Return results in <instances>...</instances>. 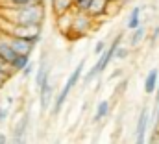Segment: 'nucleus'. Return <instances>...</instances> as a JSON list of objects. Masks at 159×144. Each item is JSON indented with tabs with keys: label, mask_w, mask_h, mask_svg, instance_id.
I'll return each instance as SVG.
<instances>
[{
	"label": "nucleus",
	"mask_w": 159,
	"mask_h": 144,
	"mask_svg": "<svg viewBox=\"0 0 159 144\" xmlns=\"http://www.w3.org/2000/svg\"><path fill=\"white\" fill-rule=\"evenodd\" d=\"M0 19L9 24H28V26H43L46 19V2H37L22 7H7L0 6Z\"/></svg>",
	"instance_id": "obj_1"
},
{
	"label": "nucleus",
	"mask_w": 159,
	"mask_h": 144,
	"mask_svg": "<svg viewBox=\"0 0 159 144\" xmlns=\"http://www.w3.org/2000/svg\"><path fill=\"white\" fill-rule=\"evenodd\" d=\"M120 44H122V34H119V35L113 39V43L98 56V59H96V63L89 69V70L85 72L83 76H81V79H83V83L85 85H89L91 81H94L96 78H100L102 76V72H106V69L109 67V63L115 59V50L119 48Z\"/></svg>",
	"instance_id": "obj_2"
},
{
	"label": "nucleus",
	"mask_w": 159,
	"mask_h": 144,
	"mask_svg": "<svg viewBox=\"0 0 159 144\" xmlns=\"http://www.w3.org/2000/svg\"><path fill=\"white\" fill-rule=\"evenodd\" d=\"M83 69H85V59H81L78 65L74 67V70L70 72V76L67 78L65 85H63V87L59 89V92L56 94V98H54V102H52V107H50L52 116H57V115L61 113V109H63V106H65V102L69 100L72 89L78 85V81L81 79V76H83Z\"/></svg>",
	"instance_id": "obj_3"
},
{
	"label": "nucleus",
	"mask_w": 159,
	"mask_h": 144,
	"mask_svg": "<svg viewBox=\"0 0 159 144\" xmlns=\"http://www.w3.org/2000/svg\"><path fill=\"white\" fill-rule=\"evenodd\" d=\"M0 34L7 37H19V39H28L32 43H39L43 37V26H28V24H9L0 19Z\"/></svg>",
	"instance_id": "obj_4"
},
{
	"label": "nucleus",
	"mask_w": 159,
	"mask_h": 144,
	"mask_svg": "<svg viewBox=\"0 0 159 144\" xmlns=\"http://www.w3.org/2000/svg\"><path fill=\"white\" fill-rule=\"evenodd\" d=\"M94 24H96V20H94L93 17H89L87 13H78V11H74L72 28H70L69 39H81V37H85Z\"/></svg>",
	"instance_id": "obj_5"
},
{
	"label": "nucleus",
	"mask_w": 159,
	"mask_h": 144,
	"mask_svg": "<svg viewBox=\"0 0 159 144\" xmlns=\"http://www.w3.org/2000/svg\"><path fill=\"white\" fill-rule=\"evenodd\" d=\"M28 129H30V113H22L13 126L11 144H28Z\"/></svg>",
	"instance_id": "obj_6"
},
{
	"label": "nucleus",
	"mask_w": 159,
	"mask_h": 144,
	"mask_svg": "<svg viewBox=\"0 0 159 144\" xmlns=\"http://www.w3.org/2000/svg\"><path fill=\"white\" fill-rule=\"evenodd\" d=\"M148 126H150V111L148 107H143L137 118L135 126V142L133 144H146V135H148Z\"/></svg>",
	"instance_id": "obj_7"
},
{
	"label": "nucleus",
	"mask_w": 159,
	"mask_h": 144,
	"mask_svg": "<svg viewBox=\"0 0 159 144\" xmlns=\"http://www.w3.org/2000/svg\"><path fill=\"white\" fill-rule=\"evenodd\" d=\"M7 43H9V46L13 48V52L17 56H30V57H32V52L37 46L35 43H32L28 39H19V37H7Z\"/></svg>",
	"instance_id": "obj_8"
},
{
	"label": "nucleus",
	"mask_w": 159,
	"mask_h": 144,
	"mask_svg": "<svg viewBox=\"0 0 159 144\" xmlns=\"http://www.w3.org/2000/svg\"><path fill=\"white\" fill-rule=\"evenodd\" d=\"M54 98H56V89H54L52 81L48 79V81H44L41 85V89H39V106H41V111L43 113L52 107Z\"/></svg>",
	"instance_id": "obj_9"
},
{
	"label": "nucleus",
	"mask_w": 159,
	"mask_h": 144,
	"mask_svg": "<svg viewBox=\"0 0 159 144\" xmlns=\"http://www.w3.org/2000/svg\"><path fill=\"white\" fill-rule=\"evenodd\" d=\"M48 79H50V65L46 61V56H43L39 67L35 69V87H37V91L41 89V85L44 81H48Z\"/></svg>",
	"instance_id": "obj_10"
},
{
	"label": "nucleus",
	"mask_w": 159,
	"mask_h": 144,
	"mask_svg": "<svg viewBox=\"0 0 159 144\" xmlns=\"http://www.w3.org/2000/svg\"><path fill=\"white\" fill-rule=\"evenodd\" d=\"M15 57H17V54H15V52H13V48L9 46L7 37L0 34V61H4L6 65H9V67H11V63H13V59H15Z\"/></svg>",
	"instance_id": "obj_11"
},
{
	"label": "nucleus",
	"mask_w": 159,
	"mask_h": 144,
	"mask_svg": "<svg viewBox=\"0 0 159 144\" xmlns=\"http://www.w3.org/2000/svg\"><path fill=\"white\" fill-rule=\"evenodd\" d=\"M107 6H109L107 0H91V7H89L87 15L93 17L94 20H98L102 15H107Z\"/></svg>",
	"instance_id": "obj_12"
},
{
	"label": "nucleus",
	"mask_w": 159,
	"mask_h": 144,
	"mask_svg": "<svg viewBox=\"0 0 159 144\" xmlns=\"http://www.w3.org/2000/svg\"><path fill=\"white\" fill-rule=\"evenodd\" d=\"M72 19H74V9H72V11H69V13H65V15L56 17V24H57L59 32H61L65 37H69V34H70V28H72Z\"/></svg>",
	"instance_id": "obj_13"
},
{
	"label": "nucleus",
	"mask_w": 159,
	"mask_h": 144,
	"mask_svg": "<svg viewBox=\"0 0 159 144\" xmlns=\"http://www.w3.org/2000/svg\"><path fill=\"white\" fill-rule=\"evenodd\" d=\"M50 7H52L54 15L59 17V15H65V13L72 11L74 9V2L72 0H50Z\"/></svg>",
	"instance_id": "obj_14"
},
{
	"label": "nucleus",
	"mask_w": 159,
	"mask_h": 144,
	"mask_svg": "<svg viewBox=\"0 0 159 144\" xmlns=\"http://www.w3.org/2000/svg\"><path fill=\"white\" fill-rule=\"evenodd\" d=\"M157 83H159V69H152L144 78V92L154 94L156 89H157Z\"/></svg>",
	"instance_id": "obj_15"
},
{
	"label": "nucleus",
	"mask_w": 159,
	"mask_h": 144,
	"mask_svg": "<svg viewBox=\"0 0 159 144\" xmlns=\"http://www.w3.org/2000/svg\"><path fill=\"white\" fill-rule=\"evenodd\" d=\"M109 111H111V104H109V100H102V102H98L96 111H94V115H93V122H94V124H100V122L109 115Z\"/></svg>",
	"instance_id": "obj_16"
},
{
	"label": "nucleus",
	"mask_w": 159,
	"mask_h": 144,
	"mask_svg": "<svg viewBox=\"0 0 159 144\" xmlns=\"http://www.w3.org/2000/svg\"><path fill=\"white\" fill-rule=\"evenodd\" d=\"M144 37H146V26H139V28H135L133 32H129V48H133V46H139L143 41H144Z\"/></svg>",
	"instance_id": "obj_17"
},
{
	"label": "nucleus",
	"mask_w": 159,
	"mask_h": 144,
	"mask_svg": "<svg viewBox=\"0 0 159 144\" xmlns=\"http://www.w3.org/2000/svg\"><path fill=\"white\" fill-rule=\"evenodd\" d=\"M143 22H141V7L139 6H135L133 9H131V13H129V17H128V24H126V28L129 30V32H133L135 28H139Z\"/></svg>",
	"instance_id": "obj_18"
},
{
	"label": "nucleus",
	"mask_w": 159,
	"mask_h": 144,
	"mask_svg": "<svg viewBox=\"0 0 159 144\" xmlns=\"http://www.w3.org/2000/svg\"><path fill=\"white\" fill-rule=\"evenodd\" d=\"M30 61H32L30 56H17V57L13 59V63H11V70H13V74H15V72H22Z\"/></svg>",
	"instance_id": "obj_19"
},
{
	"label": "nucleus",
	"mask_w": 159,
	"mask_h": 144,
	"mask_svg": "<svg viewBox=\"0 0 159 144\" xmlns=\"http://www.w3.org/2000/svg\"><path fill=\"white\" fill-rule=\"evenodd\" d=\"M43 0H4L2 6H7V7H22V6H30V4H37Z\"/></svg>",
	"instance_id": "obj_20"
},
{
	"label": "nucleus",
	"mask_w": 159,
	"mask_h": 144,
	"mask_svg": "<svg viewBox=\"0 0 159 144\" xmlns=\"http://www.w3.org/2000/svg\"><path fill=\"white\" fill-rule=\"evenodd\" d=\"M89 7H91V0H80L74 4V11H78V13H87Z\"/></svg>",
	"instance_id": "obj_21"
},
{
	"label": "nucleus",
	"mask_w": 159,
	"mask_h": 144,
	"mask_svg": "<svg viewBox=\"0 0 159 144\" xmlns=\"http://www.w3.org/2000/svg\"><path fill=\"white\" fill-rule=\"evenodd\" d=\"M128 54H129V46L120 44L119 48L115 50V59H126V57H128Z\"/></svg>",
	"instance_id": "obj_22"
},
{
	"label": "nucleus",
	"mask_w": 159,
	"mask_h": 144,
	"mask_svg": "<svg viewBox=\"0 0 159 144\" xmlns=\"http://www.w3.org/2000/svg\"><path fill=\"white\" fill-rule=\"evenodd\" d=\"M34 72H35V63H34V61H30V63L26 65V69L20 72V74H22V78H30Z\"/></svg>",
	"instance_id": "obj_23"
},
{
	"label": "nucleus",
	"mask_w": 159,
	"mask_h": 144,
	"mask_svg": "<svg viewBox=\"0 0 159 144\" xmlns=\"http://www.w3.org/2000/svg\"><path fill=\"white\" fill-rule=\"evenodd\" d=\"M7 116H9V107H6V106H0V126H2V124H6Z\"/></svg>",
	"instance_id": "obj_24"
},
{
	"label": "nucleus",
	"mask_w": 159,
	"mask_h": 144,
	"mask_svg": "<svg viewBox=\"0 0 159 144\" xmlns=\"http://www.w3.org/2000/svg\"><path fill=\"white\" fill-rule=\"evenodd\" d=\"M106 48H107V43H106V41H98V43L94 44V54H96V56H100Z\"/></svg>",
	"instance_id": "obj_25"
},
{
	"label": "nucleus",
	"mask_w": 159,
	"mask_h": 144,
	"mask_svg": "<svg viewBox=\"0 0 159 144\" xmlns=\"http://www.w3.org/2000/svg\"><path fill=\"white\" fill-rule=\"evenodd\" d=\"M7 79H9V76H7V74H4V72L0 70V89L7 83Z\"/></svg>",
	"instance_id": "obj_26"
},
{
	"label": "nucleus",
	"mask_w": 159,
	"mask_h": 144,
	"mask_svg": "<svg viewBox=\"0 0 159 144\" xmlns=\"http://www.w3.org/2000/svg\"><path fill=\"white\" fill-rule=\"evenodd\" d=\"M157 37H159V26H156V28H154V32H152V35H150V41H152V44L157 41Z\"/></svg>",
	"instance_id": "obj_27"
},
{
	"label": "nucleus",
	"mask_w": 159,
	"mask_h": 144,
	"mask_svg": "<svg viewBox=\"0 0 159 144\" xmlns=\"http://www.w3.org/2000/svg\"><path fill=\"white\" fill-rule=\"evenodd\" d=\"M7 142H9V139H7V135H6V133H4V131L0 129V144H7Z\"/></svg>",
	"instance_id": "obj_28"
},
{
	"label": "nucleus",
	"mask_w": 159,
	"mask_h": 144,
	"mask_svg": "<svg viewBox=\"0 0 159 144\" xmlns=\"http://www.w3.org/2000/svg\"><path fill=\"white\" fill-rule=\"evenodd\" d=\"M120 76H122V70H120V69H117V70H115V74H111V76H109V79H115V78H120Z\"/></svg>",
	"instance_id": "obj_29"
},
{
	"label": "nucleus",
	"mask_w": 159,
	"mask_h": 144,
	"mask_svg": "<svg viewBox=\"0 0 159 144\" xmlns=\"http://www.w3.org/2000/svg\"><path fill=\"white\" fill-rule=\"evenodd\" d=\"M154 94H156V106H154V107H157V106H159V83H157V89H156V92H154Z\"/></svg>",
	"instance_id": "obj_30"
},
{
	"label": "nucleus",
	"mask_w": 159,
	"mask_h": 144,
	"mask_svg": "<svg viewBox=\"0 0 159 144\" xmlns=\"http://www.w3.org/2000/svg\"><path fill=\"white\" fill-rule=\"evenodd\" d=\"M6 102H7V106H11V104H13V96H7Z\"/></svg>",
	"instance_id": "obj_31"
},
{
	"label": "nucleus",
	"mask_w": 159,
	"mask_h": 144,
	"mask_svg": "<svg viewBox=\"0 0 159 144\" xmlns=\"http://www.w3.org/2000/svg\"><path fill=\"white\" fill-rule=\"evenodd\" d=\"M54 144H61V142H59V139H57V141H54Z\"/></svg>",
	"instance_id": "obj_32"
},
{
	"label": "nucleus",
	"mask_w": 159,
	"mask_h": 144,
	"mask_svg": "<svg viewBox=\"0 0 159 144\" xmlns=\"http://www.w3.org/2000/svg\"><path fill=\"white\" fill-rule=\"evenodd\" d=\"M107 2H119V0H107Z\"/></svg>",
	"instance_id": "obj_33"
},
{
	"label": "nucleus",
	"mask_w": 159,
	"mask_h": 144,
	"mask_svg": "<svg viewBox=\"0 0 159 144\" xmlns=\"http://www.w3.org/2000/svg\"><path fill=\"white\" fill-rule=\"evenodd\" d=\"M154 144H159V139H157V141H156V142H154Z\"/></svg>",
	"instance_id": "obj_34"
},
{
	"label": "nucleus",
	"mask_w": 159,
	"mask_h": 144,
	"mask_svg": "<svg viewBox=\"0 0 159 144\" xmlns=\"http://www.w3.org/2000/svg\"><path fill=\"white\" fill-rule=\"evenodd\" d=\"M72 2H74V4H76V2H80V0H72Z\"/></svg>",
	"instance_id": "obj_35"
}]
</instances>
